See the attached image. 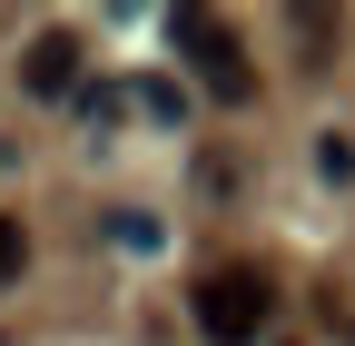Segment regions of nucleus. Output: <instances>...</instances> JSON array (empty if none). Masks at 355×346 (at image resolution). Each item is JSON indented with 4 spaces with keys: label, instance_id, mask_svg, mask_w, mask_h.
I'll use <instances>...</instances> for the list:
<instances>
[{
    "label": "nucleus",
    "instance_id": "nucleus-1",
    "mask_svg": "<svg viewBox=\"0 0 355 346\" xmlns=\"http://www.w3.org/2000/svg\"><path fill=\"white\" fill-rule=\"evenodd\" d=\"M168 40H178V60L207 79V99H227V109H247V99H257V69H247L237 30L217 20V10H168Z\"/></svg>",
    "mask_w": 355,
    "mask_h": 346
},
{
    "label": "nucleus",
    "instance_id": "nucleus-2",
    "mask_svg": "<svg viewBox=\"0 0 355 346\" xmlns=\"http://www.w3.org/2000/svg\"><path fill=\"white\" fill-rule=\"evenodd\" d=\"M266 317H277V287H266L257 267H217V277L198 287V336H207V346H257Z\"/></svg>",
    "mask_w": 355,
    "mask_h": 346
},
{
    "label": "nucleus",
    "instance_id": "nucleus-3",
    "mask_svg": "<svg viewBox=\"0 0 355 346\" xmlns=\"http://www.w3.org/2000/svg\"><path fill=\"white\" fill-rule=\"evenodd\" d=\"M20 90H30V99H69V90H79V40H69V30H40L30 50H20Z\"/></svg>",
    "mask_w": 355,
    "mask_h": 346
},
{
    "label": "nucleus",
    "instance_id": "nucleus-4",
    "mask_svg": "<svg viewBox=\"0 0 355 346\" xmlns=\"http://www.w3.org/2000/svg\"><path fill=\"white\" fill-rule=\"evenodd\" d=\"M20 267H30V228L0 208V287H20Z\"/></svg>",
    "mask_w": 355,
    "mask_h": 346
},
{
    "label": "nucleus",
    "instance_id": "nucleus-5",
    "mask_svg": "<svg viewBox=\"0 0 355 346\" xmlns=\"http://www.w3.org/2000/svg\"><path fill=\"white\" fill-rule=\"evenodd\" d=\"M316 168H326V179H336V188L355 179V139H345V129H326V139H316Z\"/></svg>",
    "mask_w": 355,
    "mask_h": 346
},
{
    "label": "nucleus",
    "instance_id": "nucleus-6",
    "mask_svg": "<svg viewBox=\"0 0 355 346\" xmlns=\"http://www.w3.org/2000/svg\"><path fill=\"white\" fill-rule=\"evenodd\" d=\"M109 238H119V247H158V218H148V208H119Z\"/></svg>",
    "mask_w": 355,
    "mask_h": 346
}]
</instances>
